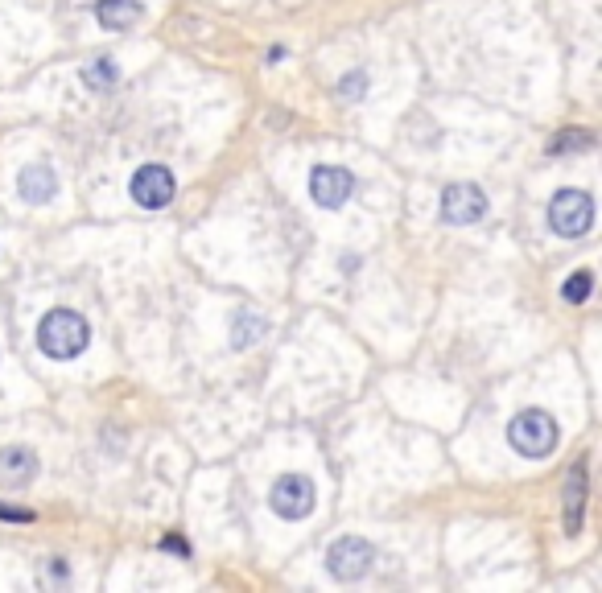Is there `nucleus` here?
I'll return each mask as SVG.
<instances>
[{
  "instance_id": "nucleus-7",
  "label": "nucleus",
  "mask_w": 602,
  "mask_h": 593,
  "mask_svg": "<svg viewBox=\"0 0 602 593\" xmlns=\"http://www.w3.org/2000/svg\"><path fill=\"white\" fill-rule=\"evenodd\" d=\"M351 186H355V178L343 165H318L310 173V198L322 206V211H339V206L351 198Z\"/></svg>"
},
{
  "instance_id": "nucleus-9",
  "label": "nucleus",
  "mask_w": 602,
  "mask_h": 593,
  "mask_svg": "<svg viewBox=\"0 0 602 593\" xmlns=\"http://www.w3.org/2000/svg\"><path fill=\"white\" fill-rule=\"evenodd\" d=\"M33 474H38V458H33V449H25V445L0 449V486L17 491V486H25Z\"/></svg>"
},
{
  "instance_id": "nucleus-17",
  "label": "nucleus",
  "mask_w": 602,
  "mask_h": 593,
  "mask_svg": "<svg viewBox=\"0 0 602 593\" xmlns=\"http://www.w3.org/2000/svg\"><path fill=\"white\" fill-rule=\"evenodd\" d=\"M359 91H363V75H359V71L339 83V95H347V99H359Z\"/></svg>"
},
{
  "instance_id": "nucleus-15",
  "label": "nucleus",
  "mask_w": 602,
  "mask_h": 593,
  "mask_svg": "<svg viewBox=\"0 0 602 593\" xmlns=\"http://www.w3.org/2000/svg\"><path fill=\"white\" fill-rule=\"evenodd\" d=\"M590 289H594V276H590V272L582 268V272H574V276H570V281H565V285H561V297H565V301H570V305H582V301L590 297Z\"/></svg>"
},
{
  "instance_id": "nucleus-14",
  "label": "nucleus",
  "mask_w": 602,
  "mask_h": 593,
  "mask_svg": "<svg viewBox=\"0 0 602 593\" xmlns=\"http://www.w3.org/2000/svg\"><path fill=\"white\" fill-rule=\"evenodd\" d=\"M260 334H264V318H252V313H244V318H236V330H231V346H236V351H244V346H252Z\"/></svg>"
},
{
  "instance_id": "nucleus-18",
  "label": "nucleus",
  "mask_w": 602,
  "mask_h": 593,
  "mask_svg": "<svg viewBox=\"0 0 602 593\" xmlns=\"http://www.w3.org/2000/svg\"><path fill=\"white\" fill-rule=\"evenodd\" d=\"M0 519H13V523H29V519H33V511H25V507H0Z\"/></svg>"
},
{
  "instance_id": "nucleus-13",
  "label": "nucleus",
  "mask_w": 602,
  "mask_h": 593,
  "mask_svg": "<svg viewBox=\"0 0 602 593\" xmlns=\"http://www.w3.org/2000/svg\"><path fill=\"white\" fill-rule=\"evenodd\" d=\"M120 79V71H116V62L112 58H95L87 71H83V83L91 87V91H104V87H112Z\"/></svg>"
},
{
  "instance_id": "nucleus-6",
  "label": "nucleus",
  "mask_w": 602,
  "mask_h": 593,
  "mask_svg": "<svg viewBox=\"0 0 602 593\" xmlns=\"http://www.w3.org/2000/svg\"><path fill=\"white\" fill-rule=\"evenodd\" d=\"M269 503H273V511L281 519H306L314 511V482L301 478V474H281L273 482Z\"/></svg>"
},
{
  "instance_id": "nucleus-4",
  "label": "nucleus",
  "mask_w": 602,
  "mask_h": 593,
  "mask_svg": "<svg viewBox=\"0 0 602 593\" xmlns=\"http://www.w3.org/2000/svg\"><path fill=\"white\" fill-rule=\"evenodd\" d=\"M372 565H376V548L363 536H339L326 548V569L339 581H359V577L372 573Z\"/></svg>"
},
{
  "instance_id": "nucleus-19",
  "label": "nucleus",
  "mask_w": 602,
  "mask_h": 593,
  "mask_svg": "<svg viewBox=\"0 0 602 593\" xmlns=\"http://www.w3.org/2000/svg\"><path fill=\"white\" fill-rule=\"evenodd\" d=\"M161 548H170V552H182V556H186V544H182L178 536H165V540H161Z\"/></svg>"
},
{
  "instance_id": "nucleus-8",
  "label": "nucleus",
  "mask_w": 602,
  "mask_h": 593,
  "mask_svg": "<svg viewBox=\"0 0 602 593\" xmlns=\"http://www.w3.org/2000/svg\"><path fill=\"white\" fill-rule=\"evenodd\" d=\"M483 215H487V198L479 186H466V182L446 186V194H442V219L446 223H479Z\"/></svg>"
},
{
  "instance_id": "nucleus-10",
  "label": "nucleus",
  "mask_w": 602,
  "mask_h": 593,
  "mask_svg": "<svg viewBox=\"0 0 602 593\" xmlns=\"http://www.w3.org/2000/svg\"><path fill=\"white\" fill-rule=\"evenodd\" d=\"M17 190H21L25 202H50L58 194V178H54V169L46 161H38V165H25L21 169Z\"/></svg>"
},
{
  "instance_id": "nucleus-16",
  "label": "nucleus",
  "mask_w": 602,
  "mask_h": 593,
  "mask_svg": "<svg viewBox=\"0 0 602 593\" xmlns=\"http://www.w3.org/2000/svg\"><path fill=\"white\" fill-rule=\"evenodd\" d=\"M590 141H594V136H590L586 128H570L565 136H557L553 149H590Z\"/></svg>"
},
{
  "instance_id": "nucleus-1",
  "label": "nucleus",
  "mask_w": 602,
  "mask_h": 593,
  "mask_svg": "<svg viewBox=\"0 0 602 593\" xmlns=\"http://www.w3.org/2000/svg\"><path fill=\"white\" fill-rule=\"evenodd\" d=\"M87 342H91V330L75 309H50L38 326V346L50 359H75L87 351Z\"/></svg>"
},
{
  "instance_id": "nucleus-11",
  "label": "nucleus",
  "mask_w": 602,
  "mask_h": 593,
  "mask_svg": "<svg viewBox=\"0 0 602 593\" xmlns=\"http://www.w3.org/2000/svg\"><path fill=\"white\" fill-rule=\"evenodd\" d=\"M95 17H99L104 29H132L141 21V5H137V0H99Z\"/></svg>"
},
{
  "instance_id": "nucleus-5",
  "label": "nucleus",
  "mask_w": 602,
  "mask_h": 593,
  "mask_svg": "<svg viewBox=\"0 0 602 593\" xmlns=\"http://www.w3.org/2000/svg\"><path fill=\"white\" fill-rule=\"evenodd\" d=\"M132 202L145 206V211H161L165 202L174 198L178 182H174V173L165 169V165H141L137 173H132Z\"/></svg>"
},
{
  "instance_id": "nucleus-3",
  "label": "nucleus",
  "mask_w": 602,
  "mask_h": 593,
  "mask_svg": "<svg viewBox=\"0 0 602 593\" xmlns=\"http://www.w3.org/2000/svg\"><path fill=\"white\" fill-rule=\"evenodd\" d=\"M549 227L561 239H582L594 227V198L586 190H561L549 202Z\"/></svg>"
},
{
  "instance_id": "nucleus-2",
  "label": "nucleus",
  "mask_w": 602,
  "mask_h": 593,
  "mask_svg": "<svg viewBox=\"0 0 602 593\" xmlns=\"http://www.w3.org/2000/svg\"><path fill=\"white\" fill-rule=\"evenodd\" d=\"M508 441L516 453H524V458H545V453H553V445H557V421L545 408H524L512 416Z\"/></svg>"
},
{
  "instance_id": "nucleus-12",
  "label": "nucleus",
  "mask_w": 602,
  "mask_h": 593,
  "mask_svg": "<svg viewBox=\"0 0 602 593\" xmlns=\"http://www.w3.org/2000/svg\"><path fill=\"white\" fill-rule=\"evenodd\" d=\"M582 499H586V466H574V478L565 486V532L578 536L582 532Z\"/></svg>"
}]
</instances>
